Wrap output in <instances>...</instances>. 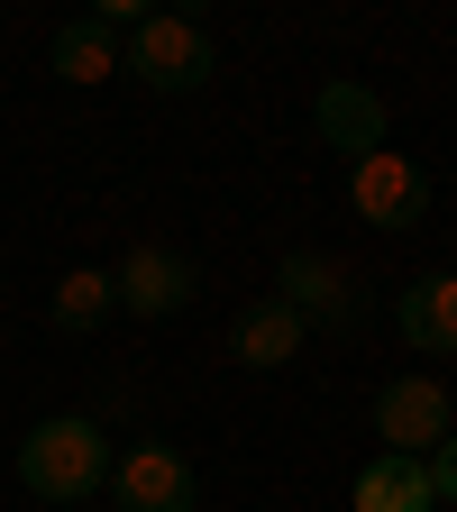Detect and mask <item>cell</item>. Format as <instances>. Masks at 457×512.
<instances>
[{"instance_id":"obj_8","label":"cell","mask_w":457,"mask_h":512,"mask_svg":"<svg viewBox=\"0 0 457 512\" xmlns=\"http://www.w3.org/2000/svg\"><path fill=\"white\" fill-rule=\"evenodd\" d=\"M348 503L357 512H439V476H430V458H375V467H357Z\"/></svg>"},{"instance_id":"obj_9","label":"cell","mask_w":457,"mask_h":512,"mask_svg":"<svg viewBox=\"0 0 457 512\" xmlns=\"http://www.w3.org/2000/svg\"><path fill=\"white\" fill-rule=\"evenodd\" d=\"M394 330L421 357H457V275H421L403 293V311H394Z\"/></svg>"},{"instance_id":"obj_2","label":"cell","mask_w":457,"mask_h":512,"mask_svg":"<svg viewBox=\"0 0 457 512\" xmlns=\"http://www.w3.org/2000/svg\"><path fill=\"white\" fill-rule=\"evenodd\" d=\"M375 439H384V458H439V448L457 439V394H448V375H394L375 394Z\"/></svg>"},{"instance_id":"obj_5","label":"cell","mask_w":457,"mask_h":512,"mask_svg":"<svg viewBox=\"0 0 457 512\" xmlns=\"http://www.w3.org/2000/svg\"><path fill=\"white\" fill-rule=\"evenodd\" d=\"M110 494L119 512H192V467H183V448L138 439L128 458H110Z\"/></svg>"},{"instance_id":"obj_14","label":"cell","mask_w":457,"mask_h":512,"mask_svg":"<svg viewBox=\"0 0 457 512\" xmlns=\"http://www.w3.org/2000/svg\"><path fill=\"white\" fill-rule=\"evenodd\" d=\"M430 476H439V503H457V439H448L439 458H430Z\"/></svg>"},{"instance_id":"obj_11","label":"cell","mask_w":457,"mask_h":512,"mask_svg":"<svg viewBox=\"0 0 457 512\" xmlns=\"http://www.w3.org/2000/svg\"><path fill=\"white\" fill-rule=\"evenodd\" d=\"M55 74L74 83V92H101L110 74H128V55H119V28H101V19L64 28V37H55Z\"/></svg>"},{"instance_id":"obj_10","label":"cell","mask_w":457,"mask_h":512,"mask_svg":"<svg viewBox=\"0 0 457 512\" xmlns=\"http://www.w3.org/2000/svg\"><path fill=\"white\" fill-rule=\"evenodd\" d=\"M302 339H311V320H302V311H284V302H256V311L238 320V366L275 375V366H293V357H302Z\"/></svg>"},{"instance_id":"obj_13","label":"cell","mask_w":457,"mask_h":512,"mask_svg":"<svg viewBox=\"0 0 457 512\" xmlns=\"http://www.w3.org/2000/svg\"><path fill=\"white\" fill-rule=\"evenodd\" d=\"M110 302H119V293H110V266H74V275L55 284V302H46V311L64 320V330H92Z\"/></svg>"},{"instance_id":"obj_1","label":"cell","mask_w":457,"mask_h":512,"mask_svg":"<svg viewBox=\"0 0 457 512\" xmlns=\"http://www.w3.org/2000/svg\"><path fill=\"white\" fill-rule=\"evenodd\" d=\"M19 485L46 494V503H83L92 485H110V439H101V421H83V412L37 421L19 439Z\"/></svg>"},{"instance_id":"obj_7","label":"cell","mask_w":457,"mask_h":512,"mask_svg":"<svg viewBox=\"0 0 457 512\" xmlns=\"http://www.w3.org/2000/svg\"><path fill=\"white\" fill-rule=\"evenodd\" d=\"M275 302L302 311V320H348L357 311V266L330 256V247H302V256H284V293Z\"/></svg>"},{"instance_id":"obj_12","label":"cell","mask_w":457,"mask_h":512,"mask_svg":"<svg viewBox=\"0 0 457 512\" xmlns=\"http://www.w3.org/2000/svg\"><path fill=\"white\" fill-rule=\"evenodd\" d=\"M320 138L348 147V156L384 147V101H375V92H357V83H330V92H320Z\"/></svg>"},{"instance_id":"obj_3","label":"cell","mask_w":457,"mask_h":512,"mask_svg":"<svg viewBox=\"0 0 457 512\" xmlns=\"http://www.w3.org/2000/svg\"><path fill=\"white\" fill-rule=\"evenodd\" d=\"M119 55H128V74L138 83H156V92H192L211 74V37L192 28V19H174V10H156V19H138L119 37Z\"/></svg>"},{"instance_id":"obj_6","label":"cell","mask_w":457,"mask_h":512,"mask_svg":"<svg viewBox=\"0 0 457 512\" xmlns=\"http://www.w3.org/2000/svg\"><path fill=\"white\" fill-rule=\"evenodd\" d=\"M110 293H119V311H138V320H165V311H183V293H192V266L174 247H156V238H138L110 266Z\"/></svg>"},{"instance_id":"obj_4","label":"cell","mask_w":457,"mask_h":512,"mask_svg":"<svg viewBox=\"0 0 457 512\" xmlns=\"http://www.w3.org/2000/svg\"><path fill=\"white\" fill-rule=\"evenodd\" d=\"M348 202H357L375 229H403V220H421L430 183L412 174V156H403V147H366V156H348Z\"/></svg>"}]
</instances>
